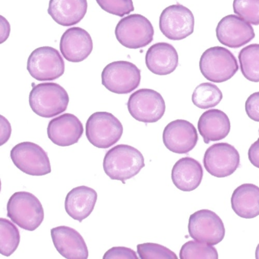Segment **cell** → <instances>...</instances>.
Here are the masks:
<instances>
[{
  "instance_id": "1",
  "label": "cell",
  "mask_w": 259,
  "mask_h": 259,
  "mask_svg": "<svg viewBox=\"0 0 259 259\" xmlns=\"http://www.w3.org/2000/svg\"><path fill=\"white\" fill-rule=\"evenodd\" d=\"M145 166L142 153L128 145H118L109 150L103 162L105 174L111 180L122 183L136 177Z\"/></svg>"
},
{
  "instance_id": "2",
  "label": "cell",
  "mask_w": 259,
  "mask_h": 259,
  "mask_svg": "<svg viewBox=\"0 0 259 259\" xmlns=\"http://www.w3.org/2000/svg\"><path fill=\"white\" fill-rule=\"evenodd\" d=\"M7 217L22 229L34 231L45 219L40 200L31 192H15L7 204Z\"/></svg>"
},
{
  "instance_id": "3",
  "label": "cell",
  "mask_w": 259,
  "mask_h": 259,
  "mask_svg": "<svg viewBox=\"0 0 259 259\" xmlns=\"http://www.w3.org/2000/svg\"><path fill=\"white\" fill-rule=\"evenodd\" d=\"M69 98L64 88L57 83H41L30 92L29 104L34 113L44 118H52L64 113Z\"/></svg>"
},
{
  "instance_id": "4",
  "label": "cell",
  "mask_w": 259,
  "mask_h": 259,
  "mask_svg": "<svg viewBox=\"0 0 259 259\" xmlns=\"http://www.w3.org/2000/svg\"><path fill=\"white\" fill-rule=\"evenodd\" d=\"M203 76L214 83L228 81L239 70V65L233 53L222 47H213L206 50L199 62Z\"/></svg>"
},
{
  "instance_id": "5",
  "label": "cell",
  "mask_w": 259,
  "mask_h": 259,
  "mask_svg": "<svg viewBox=\"0 0 259 259\" xmlns=\"http://www.w3.org/2000/svg\"><path fill=\"white\" fill-rule=\"evenodd\" d=\"M86 137L92 145L107 149L119 142L123 133L120 121L110 113L96 112L88 119Z\"/></svg>"
},
{
  "instance_id": "6",
  "label": "cell",
  "mask_w": 259,
  "mask_h": 259,
  "mask_svg": "<svg viewBox=\"0 0 259 259\" xmlns=\"http://www.w3.org/2000/svg\"><path fill=\"white\" fill-rule=\"evenodd\" d=\"M154 30L145 16L130 15L118 22L115 35L119 44L128 49H140L153 41Z\"/></svg>"
},
{
  "instance_id": "7",
  "label": "cell",
  "mask_w": 259,
  "mask_h": 259,
  "mask_svg": "<svg viewBox=\"0 0 259 259\" xmlns=\"http://www.w3.org/2000/svg\"><path fill=\"white\" fill-rule=\"evenodd\" d=\"M101 79L103 85L110 92L127 95L140 84L141 70L131 62H113L104 68Z\"/></svg>"
},
{
  "instance_id": "8",
  "label": "cell",
  "mask_w": 259,
  "mask_h": 259,
  "mask_svg": "<svg viewBox=\"0 0 259 259\" xmlns=\"http://www.w3.org/2000/svg\"><path fill=\"white\" fill-rule=\"evenodd\" d=\"M16 167L30 176H45L51 172L48 153L37 144L25 142L16 145L10 152Z\"/></svg>"
},
{
  "instance_id": "9",
  "label": "cell",
  "mask_w": 259,
  "mask_h": 259,
  "mask_svg": "<svg viewBox=\"0 0 259 259\" xmlns=\"http://www.w3.org/2000/svg\"><path fill=\"white\" fill-rule=\"evenodd\" d=\"M27 69L37 81H54L64 74V60L57 50L41 47L34 50L28 57Z\"/></svg>"
},
{
  "instance_id": "10",
  "label": "cell",
  "mask_w": 259,
  "mask_h": 259,
  "mask_svg": "<svg viewBox=\"0 0 259 259\" xmlns=\"http://www.w3.org/2000/svg\"><path fill=\"white\" fill-rule=\"evenodd\" d=\"M127 107L135 119L145 123H153L160 120L166 110V104L161 95L148 89L134 92L128 98Z\"/></svg>"
},
{
  "instance_id": "11",
  "label": "cell",
  "mask_w": 259,
  "mask_h": 259,
  "mask_svg": "<svg viewBox=\"0 0 259 259\" xmlns=\"http://www.w3.org/2000/svg\"><path fill=\"white\" fill-rule=\"evenodd\" d=\"M159 26L162 34L169 40H183L194 32L195 18L187 7L176 4L163 10Z\"/></svg>"
},
{
  "instance_id": "12",
  "label": "cell",
  "mask_w": 259,
  "mask_h": 259,
  "mask_svg": "<svg viewBox=\"0 0 259 259\" xmlns=\"http://www.w3.org/2000/svg\"><path fill=\"white\" fill-rule=\"evenodd\" d=\"M188 230L195 240L214 245L225 236V227L221 218L207 209L198 210L189 217Z\"/></svg>"
},
{
  "instance_id": "13",
  "label": "cell",
  "mask_w": 259,
  "mask_h": 259,
  "mask_svg": "<svg viewBox=\"0 0 259 259\" xmlns=\"http://www.w3.org/2000/svg\"><path fill=\"white\" fill-rule=\"evenodd\" d=\"M203 163L210 175L224 178L237 169L240 164V156L236 148L230 144H213L206 150Z\"/></svg>"
},
{
  "instance_id": "14",
  "label": "cell",
  "mask_w": 259,
  "mask_h": 259,
  "mask_svg": "<svg viewBox=\"0 0 259 259\" xmlns=\"http://www.w3.org/2000/svg\"><path fill=\"white\" fill-rule=\"evenodd\" d=\"M216 35L220 43L234 49L249 43L255 37L252 26L237 15L223 18L217 26Z\"/></svg>"
},
{
  "instance_id": "15",
  "label": "cell",
  "mask_w": 259,
  "mask_h": 259,
  "mask_svg": "<svg viewBox=\"0 0 259 259\" xmlns=\"http://www.w3.org/2000/svg\"><path fill=\"white\" fill-rule=\"evenodd\" d=\"M196 128L185 119H176L167 124L163 133V142L169 151L176 154H188L198 143Z\"/></svg>"
},
{
  "instance_id": "16",
  "label": "cell",
  "mask_w": 259,
  "mask_h": 259,
  "mask_svg": "<svg viewBox=\"0 0 259 259\" xmlns=\"http://www.w3.org/2000/svg\"><path fill=\"white\" fill-rule=\"evenodd\" d=\"M83 133L82 123L72 113H64L57 116L51 119L48 124V138L58 146H71L78 143Z\"/></svg>"
},
{
  "instance_id": "17",
  "label": "cell",
  "mask_w": 259,
  "mask_h": 259,
  "mask_svg": "<svg viewBox=\"0 0 259 259\" xmlns=\"http://www.w3.org/2000/svg\"><path fill=\"white\" fill-rule=\"evenodd\" d=\"M62 55L71 63L84 61L93 51V40L90 34L83 28H69L60 39Z\"/></svg>"
},
{
  "instance_id": "18",
  "label": "cell",
  "mask_w": 259,
  "mask_h": 259,
  "mask_svg": "<svg viewBox=\"0 0 259 259\" xmlns=\"http://www.w3.org/2000/svg\"><path fill=\"white\" fill-rule=\"evenodd\" d=\"M51 237L59 253L68 259H87L89 249L85 241L75 229L60 226L51 229Z\"/></svg>"
},
{
  "instance_id": "19",
  "label": "cell",
  "mask_w": 259,
  "mask_h": 259,
  "mask_svg": "<svg viewBox=\"0 0 259 259\" xmlns=\"http://www.w3.org/2000/svg\"><path fill=\"white\" fill-rule=\"evenodd\" d=\"M145 64L147 68L155 75H169L178 66V53L169 44H155L147 51Z\"/></svg>"
},
{
  "instance_id": "20",
  "label": "cell",
  "mask_w": 259,
  "mask_h": 259,
  "mask_svg": "<svg viewBox=\"0 0 259 259\" xmlns=\"http://www.w3.org/2000/svg\"><path fill=\"white\" fill-rule=\"evenodd\" d=\"M98 200L95 189L85 186H78L67 194L65 209L69 217L81 223L90 216Z\"/></svg>"
},
{
  "instance_id": "21",
  "label": "cell",
  "mask_w": 259,
  "mask_h": 259,
  "mask_svg": "<svg viewBox=\"0 0 259 259\" xmlns=\"http://www.w3.org/2000/svg\"><path fill=\"white\" fill-rule=\"evenodd\" d=\"M203 174L201 163L192 157H186L174 164L171 177L177 189L183 192H192L201 184Z\"/></svg>"
},
{
  "instance_id": "22",
  "label": "cell",
  "mask_w": 259,
  "mask_h": 259,
  "mask_svg": "<svg viewBox=\"0 0 259 259\" xmlns=\"http://www.w3.org/2000/svg\"><path fill=\"white\" fill-rule=\"evenodd\" d=\"M198 130L205 144L222 140L230 133V119L222 110H207L198 119Z\"/></svg>"
},
{
  "instance_id": "23",
  "label": "cell",
  "mask_w": 259,
  "mask_h": 259,
  "mask_svg": "<svg viewBox=\"0 0 259 259\" xmlns=\"http://www.w3.org/2000/svg\"><path fill=\"white\" fill-rule=\"evenodd\" d=\"M87 0H50L48 13L62 26L79 23L87 13Z\"/></svg>"
},
{
  "instance_id": "24",
  "label": "cell",
  "mask_w": 259,
  "mask_h": 259,
  "mask_svg": "<svg viewBox=\"0 0 259 259\" xmlns=\"http://www.w3.org/2000/svg\"><path fill=\"white\" fill-rule=\"evenodd\" d=\"M231 206L236 215L251 219L259 215V187L251 183L238 186L231 197Z\"/></svg>"
},
{
  "instance_id": "25",
  "label": "cell",
  "mask_w": 259,
  "mask_h": 259,
  "mask_svg": "<svg viewBox=\"0 0 259 259\" xmlns=\"http://www.w3.org/2000/svg\"><path fill=\"white\" fill-rule=\"evenodd\" d=\"M240 70L248 81L259 82V45L253 44L239 53Z\"/></svg>"
},
{
  "instance_id": "26",
  "label": "cell",
  "mask_w": 259,
  "mask_h": 259,
  "mask_svg": "<svg viewBox=\"0 0 259 259\" xmlns=\"http://www.w3.org/2000/svg\"><path fill=\"white\" fill-rule=\"evenodd\" d=\"M223 99V94L219 88L210 82L201 83L195 88L192 94L194 105L200 109L216 107Z\"/></svg>"
},
{
  "instance_id": "27",
  "label": "cell",
  "mask_w": 259,
  "mask_h": 259,
  "mask_svg": "<svg viewBox=\"0 0 259 259\" xmlns=\"http://www.w3.org/2000/svg\"><path fill=\"white\" fill-rule=\"evenodd\" d=\"M20 233L13 223L6 218H0V253L11 255L20 243Z\"/></svg>"
},
{
  "instance_id": "28",
  "label": "cell",
  "mask_w": 259,
  "mask_h": 259,
  "mask_svg": "<svg viewBox=\"0 0 259 259\" xmlns=\"http://www.w3.org/2000/svg\"><path fill=\"white\" fill-rule=\"evenodd\" d=\"M180 259H218L216 248L210 244L200 241H189L182 246L180 251Z\"/></svg>"
},
{
  "instance_id": "29",
  "label": "cell",
  "mask_w": 259,
  "mask_h": 259,
  "mask_svg": "<svg viewBox=\"0 0 259 259\" xmlns=\"http://www.w3.org/2000/svg\"><path fill=\"white\" fill-rule=\"evenodd\" d=\"M235 14L252 25H259V0H234Z\"/></svg>"
},
{
  "instance_id": "30",
  "label": "cell",
  "mask_w": 259,
  "mask_h": 259,
  "mask_svg": "<svg viewBox=\"0 0 259 259\" xmlns=\"http://www.w3.org/2000/svg\"><path fill=\"white\" fill-rule=\"evenodd\" d=\"M137 252L141 259H177V254L163 245L152 242L139 244Z\"/></svg>"
},
{
  "instance_id": "31",
  "label": "cell",
  "mask_w": 259,
  "mask_h": 259,
  "mask_svg": "<svg viewBox=\"0 0 259 259\" xmlns=\"http://www.w3.org/2000/svg\"><path fill=\"white\" fill-rule=\"evenodd\" d=\"M99 7L104 11L123 17L135 10L133 0H96Z\"/></svg>"
},
{
  "instance_id": "32",
  "label": "cell",
  "mask_w": 259,
  "mask_h": 259,
  "mask_svg": "<svg viewBox=\"0 0 259 259\" xmlns=\"http://www.w3.org/2000/svg\"><path fill=\"white\" fill-rule=\"evenodd\" d=\"M103 258L138 259L139 257H138L136 251L132 248H127V247L117 246L113 247V248H110L108 251H106Z\"/></svg>"
},
{
  "instance_id": "33",
  "label": "cell",
  "mask_w": 259,
  "mask_h": 259,
  "mask_svg": "<svg viewBox=\"0 0 259 259\" xmlns=\"http://www.w3.org/2000/svg\"><path fill=\"white\" fill-rule=\"evenodd\" d=\"M247 116L255 122H259V92L251 94L245 101Z\"/></svg>"
},
{
  "instance_id": "34",
  "label": "cell",
  "mask_w": 259,
  "mask_h": 259,
  "mask_svg": "<svg viewBox=\"0 0 259 259\" xmlns=\"http://www.w3.org/2000/svg\"><path fill=\"white\" fill-rule=\"evenodd\" d=\"M12 133V127L7 118L1 116V135H0V145H4L8 142Z\"/></svg>"
},
{
  "instance_id": "35",
  "label": "cell",
  "mask_w": 259,
  "mask_h": 259,
  "mask_svg": "<svg viewBox=\"0 0 259 259\" xmlns=\"http://www.w3.org/2000/svg\"><path fill=\"white\" fill-rule=\"evenodd\" d=\"M248 157L250 163L259 169V138L250 146L248 151Z\"/></svg>"
},
{
  "instance_id": "36",
  "label": "cell",
  "mask_w": 259,
  "mask_h": 259,
  "mask_svg": "<svg viewBox=\"0 0 259 259\" xmlns=\"http://www.w3.org/2000/svg\"><path fill=\"white\" fill-rule=\"evenodd\" d=\"M10 33V25L8 21L4 16H1V44L8 39Z\"/></svg>"
},
{
  "instance_id": "37",
  "label": "cell",
  "mask_w": 259,
  "mask_h": 259,
  "mask_svg": "<svg viewBox=\"0 0 259 259\" xmlns=\"http://www.w3.org/2000/svg\"><path fill=\"white\" fill-rule=\"evenodd\" d=\"M255 258L259 259V244L257 245V248L255 250Z\"/></svg>"
}]
</instances>
